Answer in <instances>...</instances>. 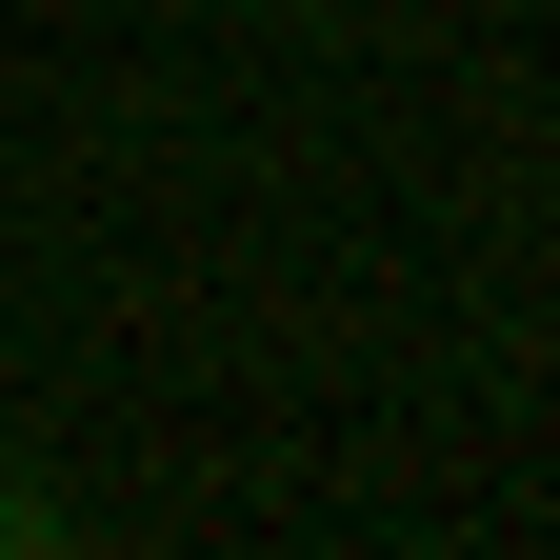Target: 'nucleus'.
I'll use <instances>...</instances> for the list:
<instances>
[{"mask_svg":"<svg viewBox=\"0 0 560 560\" xmlns=\"http://www.w3.org/2000/svg\"><path fill=\"white\" fill-rule=\"evenodd\" d=\"M0 540H60V501H40V480H21V460H0Z\"/></svg>","mask_w":560,"mask_h":560,"instance_id":"f257e3e1","label":"nucleus"}]
</instances>
